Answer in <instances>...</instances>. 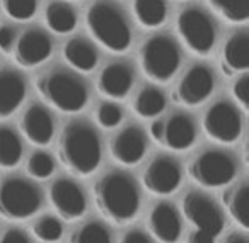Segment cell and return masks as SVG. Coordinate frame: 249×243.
Wrapping results in <instances>:
<instances>
[{
    "instance_id": "cell-38",
    "label": "cell",
    "mask_w": 249,
    "mask_h": 243,
    "mask_svg": "<svg viewBox=\"0 0 249 243\" xmlns=\"http://www.w3.org/2000/svg\"><path fill=\"white\" fill-rule=\"evenodd\" d=\"M186 243H215V236L207 231L196 229V231H191L190 235H188Z\"/></svg>"
},
{
    "instance_id": "cell-6",
    "label": "cell",
    "mask_w": 249,
    "mask_h": 243,
    "mask_svg": "<svg viewBox=\"0 0 249 243\" xmlns=\"http://www.w3.org/2000/svg\"><path fill=\"white\" fill-rule=\"evenodd\" d=\"M41 202V192L28 178L7 177L0 182V218L24 221L39 211Z\"/></svg>"
},
{
    "instance_id": "cell-2",
    "label": "cell",
    "mask_w": 249,
    "mask_h": 243,
    "mask_svg": "<svg viewBox=\"0 0 249 243\" xmlns=\"http://www.w3.org/2000/svg\"><path fill=\"white\" fill-rule=\"evenodd\" d=\"M58 157L63 167L73 175H92L103 157L96 128L87 121H72L67 124L58 140Z\"/></svg>"
},
{
    "instance_id": "cell-32",
    "label": "cell",
    "mask_w": 249,
    "mask_h": 243,
    "mask_svg": "<svg viewBox=\"0 0 249 243\" xmlns=\"http://www.w3.org/2000/svg\"><path fill=\"white\" fill-rule=\"evenodd\" d=\"M5 14L14 21H29L36 16L38 0H2Z\"/></svg>"
},
{
    "instance_id": "cell-21",
    "label": "cell",
    "mask_w": 249,
    "mask_h": 243,
    "mask_svg": "<svg viewBox=\"0 0 249 243\" xmlns=\"http://www.w3.org/2000/svg\"><path fill=\"white\" fill-rule=\"evenodd\" d=\"M222 70L227 77L246 73L249 70V32L248 29L235 31L229 36L222 49Z\"/></svg>"
},
{
    "instance_id": "cell-8",
    "label": "cell",
    "mask_w": 249,
    "mask_h": 243,
    "mask_svg": "<svg viewBox=\"0 0 249 243\" xmlns=\"http://www.w3.org/2000/svg\"><path fill=\"white\" fill-rule=\"evenodd\" d=\"M178 34L190 51L198 56L212 53L217 41V29L212 17L196 5L184 7L176 19Z\"/></svg>"
},
{
    "instance_id": "cell-39",
    "label": "cell",
    "mask_w": 249,
    "mask_h": 243,
    "mask_svg": "<svg viewBox=\"0 0 249 243\" xmlns=\"http://www.w3.org/2000/svg\"><path fill=\"white\" fill-rule=\"evenodd\" d=\"M222 243H249V240L244 233H231L225 236Z\"/></svg>"
},
{
    "instance_id": "cell-22",
    "label": "cell",
    "mask_w": 249,
    "mask_h": 243,
    "mask_svg": "<svg viewBox=\"0 0 249 243\" xmlns=\"http://www.w3.org/2000/svg\"><path fill=\"white\" fill-rule=\"evenodd\" d=\"M222 204H224L227 214L232 218L235 225L242 229L249 228V184L248 182H239L232 185L231 189L222 195Z\"/></svg>"
},
{
    "instance_id": "cell-12",
    "label": "cell",
    "mask_w": 249,
    "mask_h": 243,
    "mask_svg": "<svg viewBox=\"0 0 249 243\" xmlns=\"http://www.w3.org/2000/svg\"><path fill=\"white\" fill-rule=\"evenodd\" d=\"M183 182V170L178 160L169 155H159L145 167L142 184L145 191L156 195H169L179 189Z\"/></svg>"
},
{
    "instance_id": "cell-33",
    "label": "cell",
    "mask_w": 249,
    "mask_h": 243,
    "mask_svg": "<svg viewBox=\"0 0 249 243\" xmlns=\"http://www.w3.org/2000/svg\"><path fill=\"white\" fill-rule=\"evenodd\" d=\"M96 119L101 128H104V130H113V128H116L118 124L121 123V119H123V111L114 102H103L97 107Z\"/></svg>"
},
{
    "instance_id": "cell-25",
    "label": "cell",
    "mask_w": 249,
    "mask_h": 243,
    "mask_svg": "<svg viewBox=\"0 0 249 243\" xmlns=\"http://www.w3.org/2000/svg\"><path fill=\"white\" fill-rule=\"evenodd\" d=\"M164 109H166V96L162 94V90L154 85L143 87L133 100V111L137 116L143 119H152L159 116Z\"/></svg>"
},
{
    "instance_id": "cell-10",
    "label": "cell",
    "mask_w": 249,
    "mask_h": 243,
    "mask_svg": "<svg viewBox=\"0 0 249 243\" xmlns=\"http://www.w3.org/2000/svg\"><path fill=\"white\" fill-rule=\"evenodd\" d=\"M183 216L196 226V229L207 231L217 238L225 226L224 214L218 204L208 194L200 191H190L183 197Z\"/></svg>"
},
{
    "instance_id": "cell-18",
    "label": "cell",
    "mask_w": 249,
    "mask_h": 243,
    "mask_svg": "<svg viewBox=\"0 0 249 243\" xmlns=\"http://www.w3.org/2000/svg\"><path fill=\"white\" fill-rule=\"evenodd\" d=\"M149 229L160 243H178L183 231L179 212L174 204L160 201L149 212Z\"/></svg>"
},
{
    "instance_id": "cell-19",
    "label": "cell",
    "mask_w": 249,
    "mask_h": 243,
    "mask_svg": "<svg viewBox=\"0 0 249 243\" xmlns=\"http://www.w3.org/2000/svg\"><path fill=\"white\" fill-rule=\"evenodd\" d=\"M21 130L29 143L36 146H46L52 143L55 136V121H53L52 113L45 106L33 104L22 114Z\"/></svg>"
},
{
    "instance_id": "cell-27",
    "label": "cell",
    "mask_w": 249,
    "mask_h": 243,
    "mask_svg": "<svg viewBox=\"0 0 249 243\" xmlns=\"http://www.w3.org/2000/svg\"><path fill=\"white\" fill-rule=\"evenodd\" d=\"M22 158V143L11 126H0V168H14Z\"/></svg>"
},
{
    "instance_id": "cell-5",
    "label": "cell",
    "mask_w": 249,
    "mask_h": 243,
    "mask_svg": "<svg viewBox=\"0 0 249 243\" xmlns=\"http://www.w3.org/2000/svg\"><path fill=\"white\" fill-rule=\"evenodd\" d=\"M181 51L178 43L167 34H156L143 43L140 49V66L145 77L166 83L178 73Z\"/></svg>"
},
{
    "instance_id": "cell-1",
    "label": "cell",
    "mask_w": 249,
    "mask_h": 243,
    "mask_svg": "<svg viewBox=\"0 0 249 243\" xmlns=\"http://www.w3.org/2000/svg\"><path fill=\"white\" fill-rule=\"evenodd\" d=\"M97 211L114 225L133 221L140 211V191L137 180L123 170H107L94 184Z\"/></svg>"
},
{
    "instance_id": "cell-3",
    "label": "cell",
    "mask_w": 249,
    "mask_h": 243,
    "mask_svg": "<svg viewBox=\"0 0 249 243\" xmlns=\"http://www.w3.org/2000/svg\"><path fill=\"white\" fill-rule=\"evenodd\" d=\"M86 22L92 38L113 53H123L132 45V29L123 11L109 0H96L89 5Z\"/></svg>"
},
{
    "instance_id": "cell-13",
    "label": "cell",
    "mask_w": 249,
    "mask_h": 243,
    "mask_svg": "<svg viewBox=\"0 0 249 243\" xmlns=\"http://www.w3.org/2000/svg\"><path fill=\"white\" fill-rule=\"evenodd\" d=\"M50 202L60 218L65 221H75L87 211V199L82 187L72 178H56L50 187Z\"/></svg>"
},
{
    "instance_id": "cell-23",
    "label": "cell",
    "mask_w": 249,
    "mask_h": 243,
    "mask_svg": "<svg viewBox=\"0 0 249 243\" xmlns=\"http://www.w3.org/2000/svg\"><path fill=\"white\" fill-rule=\"evenodd\" d=\"M63 56L67 63L77 72L89 73L97 66V51L90 41L84 38H72L63 45Z\"/></svg>"
},
{
    "instance_id": "cell-17",
    "label": "cell",
    "mask_w": 249,
    "mask_h": 243,
    "mask_svg": "<svg viewBox=\"0 0 249 243\" xmlns=\"http://www.w3.org/2000/svg\"><path fill=\"white\" fill-rule=\"evenodd\" d=\"M133 80H135V73H133V68L128 63L113 62V63H107L101 70L96 85L97 90L104 97H109L113 100H120L124 99L130 94V90L133 87Z\"/></svg>"
},
{
    "instance_id": "cell-11",
    "label": "cell",
    "mask_w": 249,
    "mask_h": 243,
    "mask_svg": "<svg viewBox=\"0 0 249 243\" xmlns=\"http://www.w3.org/2000/svg\"><path fill=\"white\" fill-rule=\"evenodd\" d=\"M215 89V75L210 66L193 65L181 77L173 92V100L188 107L203 104Z\"/></svg>"
},
{
    "instance_id": "cell-4",
    "label": "cell",
    "mask_w": 249,
    "mask_h": 243,
    "mask_svg": "<svg viewBox=\"0 0 249 243\" xmlns=\"http://www.w3.org/2000/svg\"><path fill=\"white\" fill-rule=\"evenodd\" d=\"M36 90L48 106L60 113H80L89 102V90L80 77L63 68H53L36 79Z\"/></svg>"
},
{
    "instance_id": "cell-37",
    "label": "cell",
    "mask_w": 249,
    "mask_h": 243,
    "mask_svg": "<svg viewBox=\"0 0 249 243\" xmlns=\"http://www.w3.org/2000/svg\"><path fill=\"white\" fill-rule=\"evenodd\" d=\"M120 243H152V242H150L149 236L143 231H140V229H130V231H126L121 236Z\"/></svg>"
},
{
    "instance_id": "cell-14",
    "label": "cell",
    "mask_w": 249,
    "mask_h": 243,
    "mask_svg": "<svg viewBox=\"0 0 249 243\" xmlns=\"http://www.w3.org/2000/svg\"><path fill=\"white\" fill-rule=\"evenodd\" d=\"M53 51V45L50 36L43 29L33 28L26 29L19 39H16L14 48V60L22 68H33L41 63H45L50 58Z\"/></svg>"
},
{
    "instance_id": "cell-36",
    "label": "cell",
    "mask_w": 249,
    "mask_h": 243,
    "mask_svg": "<svg viewBox=\"0 0 249 243\" xmlns=\"http://www.w3.org/2000/svg\"><path fill=\"white\" fill-rule=\"evenodd\" d=\"M0 243H31L28 233L21 228H9L0 236Z\"/></svg>"
},
{
    "instance_id": "cell-15",
    "label": "cell",
    "mask_w": 249,
    "mask_h": 243,
    "mask_svg": "<svg viewBox=\"0 0 249 243\" xmlns=\"http://www.w3.org/2000/svg\"><path fill=\"white\" fill-rule=\"evenodd\" d=\"M147 146H149V141H147L145 131L140 126L130 124L111 138L109 153L118 163L132 167L145 157Z\"/></svg>"
},
{
    "instance_id": "cell-26",
    "label": "cell",
    "mask_w": 249,
    "mask_h": 243,
    "mask_svg": "<svg viewBox=\"0 0 249 243\" xmlns=\"http://www.w3.org/2000/svg\"><path fill=\"white\" fill-rule=\"evenodd\" d=\"M133 14L143 28H159L167 19L166 0H133Z\"/></svg>"
},
{
    "instance_id": "cell-34",
    "label": "cell",
    "mask_w": 249,
    "mask_h": 243,
    "mask_svg": "<svg viewBox=\"0 0 249 243\" xmlns=\"http://www.w3.org/2000/svg\"><path fill=\"white\" fill-rule=\"evenodd\" d=\"M232 94H234V99H235V102L239 104V107L248 113L249 111V75L248 73L239 77L237 82L232 85Z\"/></svg>"
},
{
    "instance_id": "cell-30",
    "label": "cell",
    "mask_w": 249,
    "mask_h": 243,
    "mask_svg": "<svg viewBox=\"0 0 249 243\" xmlns=\"http://www.w3.org/2000/svg\"><path fill=\"white\" fill-rule=\"evenodd\" d=\"M33 235L45 243H56L63 235V225L52 214L41 216L33 225Z\"/></svg>"
},
{
    "instance_id": "cell-28",
    "label": "cell",
    "mask_w": 249,
    "mask_h": 243,
    "mask_svg": "<svg viewBox=\"0 0 249 243\" xmlns=\"http://www.w3.org/2000/svg\"><path fill=\"white\" fill-rule=\"evenodd\" d=\"M213 12L232 24H246L249 21V0H208Z\"/></svg>"
},
{
    "instance_id": "cell-7",
    "label": "cell",
    "mask_w": 249,
    "mask_h": 243,
    "mask_svg": "<svg viewBox=\"0 0 249 243\" xmlns=\"http://www.w3.org/2000/svg\"><path fill=\"white\" fill-rule=\"evenodd\" d=\"M191 180L207 189L229 185L237 175V162L229 151L207 148L200 151L188 165Z\"/></svg>"
},
{
    "instance_id": "cell-16",
    "label": "cell",
    "mask_w": 249,
    "mask_h": 243,
    "mask_svg": "<svg viewBox=\"0 0 249 243\" xmlns=\"http://www.w3.org/2000/svg\"><path fill=\"white\" fill-rule=\"evenodd\" d=\"M196 141V126L190 114L176 113L167 119H162L159 145L174 151H186Z\"/></svg>"
},
{
    "instance_id": "cell-31",
    "label": "cell",
    "mask_w": 249,
    "mask_h": 243,
    "mask_svg": "<svg viewBox=\"0 0 249 243\" xmlns=\"http://www.w3.org/2000/svg\"><path fill=\"white\" fill-rule=\"evenodd\" d=\"M55 172V160L50 153L46 151H35L31 157L28 158V174L33 178H48Z\"/></svg>"
},
{
    "instance_id": "cell-29",
    "label": "cell",
    "mask_w": 249,
    "mask_h": 243,
    "mask_svg": "<svg viewBox=\"0 0 249 243\" xmlns=\"http://www.w3.org/2000/svg\"><path fill=\"white\" fill-rule=\"evenodd\" d=\"M69 243H111V235L103 223L87 221L70 235Z\"/></svg>"
},
{
    "instance_id": "cell-20",
    "label": "cell",
    "mask_w": 249,
    "mask_h": 243,
    "mask_svg": "<svg viewBox=\"0 0 249 243\" xmlns=\"http://www.w3.org/2000/svg\"><path fill=\"white\" fill-rule=\"evenodd\" d=\"M26 99V80L18 70H0V119L12 116Z\"/></svg>"
},
{
    "instance_id": "cell-24",
    "label": "cell",
    "mask_w": 249,
    "mask_h": 243,
    "mask_svg": "<svg viewBox=\"0 0 249 243\" xmlns=\"http://www.w3.org/2000/svg\"><path fill=\"white\" fill-rule=\"evenodd\" d=\"M46 26L56 34H69L77 26V12L67 2L55 0L46 5L45 11Z\"/></svg>"
},
{
    "instance_id": "cell-9",
    "label": "cell",
    "mask_w": 249,
    "mask_h": 243,
    "mask_svg": "<svg viewBox=\"0 0 249 243\" xmlns=\"http://www.w3.org/2000/svg\"><path fill=\"white\" fill-rule=\"evenodd\" d=\"M203 130L207 136L217 143H235L242 133V116L232 102L218 100L205 113Z\"/></svg>"
},
{
    "instance_id": "cell-35",
    "label": "cell",
    "mask_w": 249,
    "mask_h": 243,
    "mask_svg": "<svg viewBox=\"0 0 249 243\" xmlns=\"http://www.w3.org/2000/svg\"><path fill=\"white\" fill-rule=\"evenodd\" d=\"M16 29H12L11 26H2L0 28V49L4 53H11L16 43Z\"/></svg>"
}]
</instances>
